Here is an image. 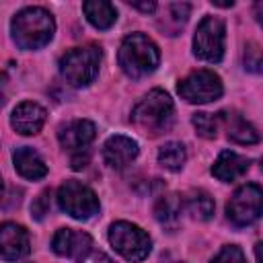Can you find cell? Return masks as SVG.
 I'll use <instances>...</instances> for the list:
<instances>
[{
    "instance_id": "obj_24",
    "label": "cell",
    "mask_w": 263,
    "mask_h": 263,
    "mask_svg": "<svg viewBox=\"0 0 263 263\" xmlns=\"http://www.w3.org/2000/svg\"><path fill=\"white\" fill-rule=\"evenodd\" d=\"M212 263H247V259L236 245H228V247H222V251L214 257Z\"/></svg>"
},
{
    "instance_id": "obj_2",
    "label": "cell",
    "mask_w": 263,
    "mask_h": 263,
    "mask_svg": "<svg viewBox=\"0 0 263 263\" xmlns=\"http://www.w3.org/2000/svg\"><path fill=\"white\" fill-rule=\"evenodd\" d=\"M173 117H175V107H173V101L171 97L160 90V88H154L150 90L134 109L132 113V121L134 125L146 134V136H160L164 134L171 123H173Z\"/></svg>"
},
{
    "instance_id": "obj_1",
    "label": "cell",
    "mask_w": 263,
    "mask_h": 263,
    "mask_svg": "<svg viewBox=\"0 0 263 263\" xmlns=\"http://www.w3.org/2000/svg\"><path fill=\"white\" fill-rule=\"evenodd\" d=\"M12 39L21 49H39L53 37V16L41 6H29L14 14L10 23Z\"/></svg>"
},
{
    "instance_id": "obj_14",
    "label": "cell",
    "mask_w": 263,
    "mask_h": 263,
    "mask_svg": "<svg viewBox=\"0 0 263 263\" xmlns=\"http://www.w3.org/2000/svg\"><path fill=\"white\" fill-rule=\"evenodd\" d=\"M95 138V123L88 119H74L58 132V140L68 150H82Z\"/></svg>"
},
{
    "instance_id": "obj_23",
    "label": "cell",
    "mask_w": 263,
    "mask_h": 263,
    "mask_svg": "<svg viewBox=\"0 0 263 263\" xmlns=\"http://www.w3.org/2000/svg\"><path fill=\"white\" fill-rule=\"evenodd\" d=\"M193 127L201 138H216L218 134V125H220V117L212 115V113H195L193 115Z\"/></svg>"
},
{
    "instance_id": "obj_29",
    "label": "cell",
    "mask_w": 263,
    "mask_h": 263,
    "mask_svg": "<svg viewBox=\"0 0 263 263\" xmlns=\"http://www.w3.org/2000/svg\"><path fill=\"white\" fill-rule=\"evenodd\" d=\"M0 197H2V179H0Z\"/></svg>"
},
{
    "instance_id": "obj_18",
    "label": "cell",
    "mask_w": 263,
    "mask_h": 263,
    "mask_svg": "<svg viewBox=\"0 0 263 263\" xmlns=\"http://www.w3.org/2000/svg\"><path fill=\"white\" fill-rule=\"evenodd\" d=\"M82 12L86 14L88 23L101 31L113 27V23L117 21V10L111 2L105 0H88L82 4Z\"/></svg>"
},
{
    "instance_id": "obj_3",
    "label": "cell",
    "mask_w": 263,
    "mask_h": 263,
    "mask_svg": "<svg viewBox=\"0 0 263 263\" xmlns=\"http://www.w3.org/2000/svg\"><path fill=\"white\" fill-rule=\"evenodd\" d=\"M121 70L129 78H142L156 70L160 62V53L156 43L144 33H132L123 39L117 53Z\"/></svg>"
},
{
    "instance_id": "obj_30",
    "label": "cell",
    "mask_w": 263,
    "mask_h": 263,
    "mask_svg": "<svg viewBox=\"0 0 263 263\" xmlns=\"http://www.w3.org/2000/svg\"><path fill=\"white\" fill-rule=\"evenodd\" d=\"M0 107H2V95H0Z\"/></svg>"
},
{
    "instance_id": "obj_11",
    "label": "cell",
    "mask_w": 263,
    "mask_h": 263,
    "mask_svg": "<svg viewBox=\"0 0 263 263\" xmlns=\"http://www.w3.org/2000/svg\"><path fill=\"white\" fill-rule=\"evenodd\" d=\"M29 253V234L21 224L4 222L0 226V257L16 261Z\"/></svg>"
},
{
    "instance_id": "obj_10",
    "label": "cell",
    "mask_w": 263,
    "mask_h": 263,
    "mask_svg": "<svg viewBox=\"0 0 263 263\" xmlns=\"http://www.w3.org/2000/svg\"><path fill=\"white\" fill-rule=\"evenodd\" d=\"M90 247H92V238L86 232L74 228H60L51 240V249L55 255L72 257V259L86 257L90 253Z\"/></svg>"
},
{
    "instance_id": "obj_16",
    "label": "cell",
    "mask_w": 263,
    "mask_h": 263,
    "mask_svg": "<svg viewBox=\"0 0 263 263\" xmlns=\"http://www.w3.org/2000/svg\"><path fill=\"white\" fill-rule=\"evenodd\" d=\"M12 162H14V168L18 171L21 177L25 179H31V181H37V179H43L47 175V164L43 162V158L29 146H23V148H16L14 154H12Z\"/></svg>"
},
{
    "instance_id": "obj_8",
    "label": "cell",
    "mask_w": 263,
    "mask_h": 263,
    "mask_svg": "<svg viewBox=\"0 0 263 263\" xmlns=\"http://www.w3.org/2000/svg\"><path fill=\"white\" fill-rule=\"evenodd\" d=\"M224 23L218 16H205L193 35V51L199 60L218 64L224 55Z\"/></svg>"
},
{
    "instance_id": "obj_12",
    "label": "cell",
    "mask_w": 263,
    "mask_h": 263,
    "mask_svg": "<svg viewBox=\"0 0 263 263\" xmlns=\"http://www.w3.org/2000/svg\"><path fill=\"white\" fill-rule=\"evenodd\" d=\"M45 123V109L33 101H25L18 107H14L10 115V125L14 132L23 136H33L37 134Z\"/></svg>"
},
{
    "instance_id": "obj_4",
    "label": "cell",
    "mask_w": 263,
    "mask_h": 263,
    "mask_svg": "<svg viewBox=\"0 0 263 263\" xmlns=\"http://www.w3.org/2000/svg\"><path fill=\"white\" fill-rule=\"evenodd\" d=\"M99 64H101V49L97 45L74 47L62 55L60 72L68 84L86 86L99 74Z\"/></svg>"
},
{
    "instance_id": "obj_6",
    "label": "cell",
    "mask_w": 263,
    "mask_h": 263,
    "mask_svg": "<svg viewBox=\"0 0 263 263\" xmlns=\"http://www.w3.org/2000/svg\"><path fill=\"white\" fill-rule=\"evenodd\" d=\"M58 205L62 212L76 220H88L99 212L97 193L80 181H66L58 189Z\"/></svg>"
},
{
    "instance_id": "obj_22",
    "label": "cell",
    "mask_w": 263,
    "mask_h": 263,
    "mask_svg": "<svg viewBox=\"0 0 263 263\" xmlns=\"http://www.w3.org/2000/svg\"><path fill=\"white\" fill-rule=\"evenodd\" d=\"M189 12H191V6L185 4V2H173L166 6V21L160 23V29L162 31H168V35H175L189 18Z\"/></svg>"
},
{
    "instance_id": "obj_21",
    "label": "cell",
    "mask_w": 263,
    "mask_h": 263,
    "mask_svg": "<svg viewBox=\"0 0 263 263\" xmlns=\"http://www.w3.org/2000/svg\"><path fill=\"white\" fill-rule=\"evenodd\" d=\"M185 148L179 142H166L158 148V164L166 171H181L185 164Z\"/></svg>"
},
{
    "instance_id": "obj_28",
    "label": "cell",
    "mask_w": 263,
    "mask_h": 263,
    "mask_svg": "<svg viewBox=\"0 0 263 263\" xmlns=\"http://www.w3.org/2000/svg\"><path fill=\"white\" fill-rule=\"evenodd\" d=\"M86 162H88V154H76L74 158H72V168H82V166H86Z\"/></svg>"
},
{
    "instance_id": "obj_13",
    "label": "cell",
    "mask_w": 263,
    "mask_h": 263,
    "mask_svg": "<svg viewBox=\"0 0 263 263\" xmlns=\"http://www.w3.org/2000/svg\"><path fill=\"white\" fill-rule=\"evenodd\" d=\"M138 156V144L127 136H111L103 146V158L109 166L121 168Z\"/></svg>"
},
{
    "instance_id": "obj_7",
    "label": "cell",
    "mask_w": 263,
    "mask_h": 263,
    "mask_svg": "<svg viewBox=\"0 0 263 263\" xmlns=\"http://www.w3.org/2000/svg\"><path fill=\"white\" fill-rule=\"evenodd\" d=\"M263 191L257 183L238 187L226 203V216L234 226H249L261 216Z\"/></svg>"
},
{
    "instance_id": "obj_15",
    "label": "cell",
    "mask_w": 263,
    "mask_h": 263,
    "mask_svg": "<svg viewBox=\"0 0 263 263\" xmlns=\"http://www.w3.org/2000/svg\"><path fill=\"white\" fill-rule=\"evenodd\" d=\"M218 117H220V123L226 125L228 140H232L236 144H257L259 142V132L240 113L226 111V113H220Z\"/></svg>"
},
{
    "instance_id": "obj_27",
    "label": "cell",
    "mask_w": 263,
    "mask_h": 263,
    "mask_svg": "<svg viewBox=\"0 0 263 263\" xmlns=\"http://www.w3.org/2000/svg\"><path fill=\"white\" fill-rule=\"evenodd\" d=\"M129 6H134V8L142 10V12H152V10L156 8L154 2H129Z\"/></svg>"
},
{
    "instance_id": "obj_26",
    "label": "cell",
    "mask_w": 263,
    "mask_h": 263,
    "mask_svg": "<svg viewBox=\"0 0 263 263\" xmlns=\"http://www.w3.org/2000/svg\"><path fill=\"white\" fill-rule=\"evenodd\" d=\"M80 263H115V261L109 259L105 253H88L86 257H82Z\"/></svg>"
},
{
    "instance_id": "obj_9",
    "label": "cell",
    "mask_w": 263,
    "mask_h": 263,
    "mask_svg": "<svg viewBox=\"0 0 263 263\" xmlns=\"http://www.w3.org/2000/svg\"><path fill=\"white\" fill-rule=\"evenodd\" d=\"M179 95L187 103H212L222 97V80L212 70H195L187 78H183L177 86Z\"/></svg>"
},
{
    "instance_id": "obj_5",
    "label": "cell",
    "mask_w": 263,
    "mask_h": 263,
    "mask_svg": "<svg viewBox=\"0 0 263 263\" xmlns=\"http://www.w3.org/2000/svg\"><path fill=\"white\" fill-rule=\"evenodd\" d=\"M109 242L113 249L127 261L138 263L148 257L152 249L150 236L136 224L132 222H115L109 228Z\"/></svg>"
},
{
    "instance_id": "obj_19",
    "label": "cell",
    "mask_w": 263,
    "mask_h": 263,
    "mask_svg": "<svg viewBox=\"0 0 263 263\" xmlns=\"http://www.w3.org/2000/svg\"><path fill=\"white\" fill-rule=\"evenodd\" d=\"M181 210H183V199L175 193L171 195H162L156 205H154V216L162 226H175L181 218Z\"/></svg>"
},
{
    "instance_id": "obj_17",
    "label": "cell",
    "mask_w": 263,
    "mask_h": 263,
    "mask_svg": "<svg viewBox=\"0 0 263 263\" xmlns=\"http://www.w3.org/2000/svg\"><path fill=\"white\" fill-rule=\"evenodd\" d=\"M247 171H249V158H245L232 150H224L212 166V175L226 183L242 177Z\"/></svg>"
},
{
    "instance_id": "obj_25",
    "label": "cell",
    "mask_w": 263,
    "mask_h": 263,
    "mask_svg": "<svg viewBox=\"0 0 263 263\" xmlns=\"http://www.w3.org/2000/svg\"><path fill=\"white\" fill-rule=\"evenodd\" d=\"M31 212L35 216V220H41L47 212H49V191H43L31 205Z\"/></svg>"
},
{
    "instance_id": "obj_20",
    "label": "cell",
    "mask_w": 263,
    "mask_h": 263,
    "mask_svg": "<svg viewBox=\"0 0 263 263\" xmlns=\"http://www.w3.org/2000/svg\"><path fill=\"white\" fill-rule=\"evenodd\" d=\"M185 203V210L191 214V218L195 220H210L212 214H214V199L205 193V191H191L187 195V199L183 201Z\"/></svg>"
},
{
    "instance_id": "obj_31",
    "label": "cell",
    "mask_w": 263,
    "mask_h": 263,
    "mask_svg": "<svg viewBox=\"0 0 263 263\" xmlns=\"http://www.w3.org/2000/svg\"><path fill=\"white\" fill-rule=\"evenodd\" d=\"M179 263H181V261H179Z\"/></svg>"
}]
</instances>
